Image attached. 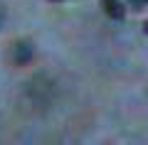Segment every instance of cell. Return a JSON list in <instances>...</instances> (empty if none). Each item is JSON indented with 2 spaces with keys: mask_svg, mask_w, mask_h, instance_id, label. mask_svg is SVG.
Segmentation results:
<instances>
[{
  "mask_svg": "<svg viewBox=\"0 0 148 145\" xmlns=\"http://www.w3.org/2000/svg\"><path fill=\"white\" fill-rule=\"evenodd\" d=\"M101 7L111 20H123L126 17V5L121 0H101Z\"/></svg>",
  "mask_w": 148,
  "mask_h": 145,
  "instance_id": "obj_1",
  "label": "cell"
},
{
  "mask_svg": "<svg viewBox=\"0 0 148 145\" xmlns=\"http://www.w3.org/2000/svg\"><path fill=\"white\" fill-rule=\"evenodd\" d=\"M12 59H15L17 64H27V62L32 59V44H30V42H17Z\"/></svg>",
  "mask_w": 148,
  "mask_h": 145,
  "instance_id": "obj_2",
  "label": "cell"
},
{
  "mask_svg": "<svg viewBox=\"0 0 148 145\" xmlns=\"http://www.w3.org/2000/svg\"><path fill=\"white\" fill-rule=\"evenodd\" d=\"M128 7H133V10H143V7H148V0H126Z\"/></svg>",
  "mask_w": 148,
  "mask_h": 145,
  "instance_id": "obj_3",
  "label": "cell"
},
{
  "mask_svg": "<svg viewBox=\"0 0 148 145\" xmlns=\"http://www.w3.org/2000/svg\"><path fill=\"white\" fill-rule=\"evenodd\" d=\"M143 32H146V35H148V20L143 22Z\"/></svg>",
  "mask_w": 148,
  "mask_h": 145,
  "instance_id": "obj_4",
  "label": "cell"
},
{
  "mask_svg": "<svg viewBox=\"0 0 148 145\" xmlns=\"http://www.w3.org/2000/svg\"><path fill=\"white\" fill-rule=\"evenodd\" d=\"M49 3H62V0H49Z\"/></svg>",
  "mask_w": 148,
  "mask_h": 145,
  "instance_id": "obj_5",
  "label": "cell"
}]
</instances>
